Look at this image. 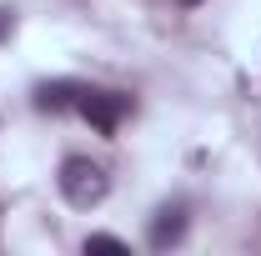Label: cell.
Wrapping results in <instances>:
<instances>
[{
    "mask_svg": "<svg viewBox=\"0 0 261 256\" xmlns=\"http://www.w3.org/2000/svg\"><path fill=\"white\" fill-rule=\"evenodd\" d=\"M181 5H201V0H181Z\"/></svg>",
    "mask_w": 261,
    "mask_h": 256,
    "instance_id": "obj_7",
    "label": "cell"
},
{
    "mask_svg": "<svg viewBox=\"0 0 261 256\" xmlns=\"http://www.w3.org/2000/svg\"><path fill=\"white\" fill-rule=\"evenodd\" d=\"M86 251H130L121 236H106V231H96V236H86Z\"/></svg>",
    "mask_w": 261,
    "mask_h": 256,
    "instance_id": "obj_5",
    "label": "cell"
},
{
    "mask_svg": "<svg viewBox=\"0 0 261 256\" xmlns=\"http://www.w3.org/2000/svg\"><path fill=\"white\" fill-rule=\"evenodd\" d=\"M56 186H61V196L75 211H91V206H100V201L111 196V171H106L100 161H91V156H65Z\"/></svg>",
    "mask_w": 261,
    "mask_h": 256,
    "instance_id": "obj_1",
    "label": "cell"
},
{
    "mask_svg": "<svg viewBox=\"0 0 261 256\" xmlns=\"http://www.w3.org/2000/svg\"><path fill=\"white\" fill-rule=\"evenodd\" d=\"M75 111H81V116H86L100 136H116V131H121V121L130 116V96H126V91H91V86H86Z\"/></svg>",
    "mask_w": 261,
    "mask_h": 256,
    "instance_id": "obj_2",
    "label": "cell"
},
{
    "mask_svg": "<svg viewBox=\"0 0 261 256\" xmlns=\"http://www.w3.org/2000/svg\"><path fill=\"white\" fill-rule=\"evenodd\" d=\"M181 236H186V206H161V211L151 216V236H146V241H151L156 251H166V246H176Z\"/></svg>",
    "mask_w": 261,
    "mask_h": 256,
    "instance_id": "obj_4",
    "label": "cell"
},
{
    "mask_svg": "<svg viewBox=\"0 0 261 256\" xmlns=\"http://www.w3.org/2000/svg\"><path fill=\"white\" fill-rule=\"evenodd\" d=\"M5 35H10V10L0 5V40H5Z\"/></svg>",
    "mask_w": 261,
    "mask_h": 256,
    "instance_id": "obj_6",
    "label": "cell"
},
{
    "mask_svg": "<svg viewBox=\"0 0 261 256\" xmlns=\"http://www.w3.org/2000/svg\"><path fill=\"white\" fill-rule=\"evenodd\" d=\"M81 81H45V86H35V111H50V116H61V111H75L81 106Z\"/></svg>",
    "mask_w": 261,
    "mask_h": 256,
    "instance_id": "obj_3",
    "label": "cell"
}]
</instances>
